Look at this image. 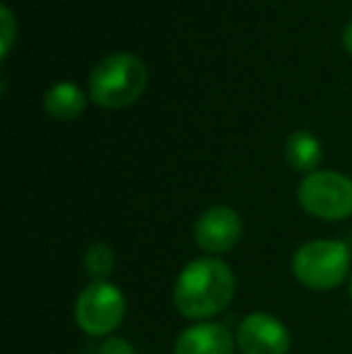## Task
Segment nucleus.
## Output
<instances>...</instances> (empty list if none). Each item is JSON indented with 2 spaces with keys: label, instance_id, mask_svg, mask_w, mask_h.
<instances>
[{
  "label": "nucleus",
  "instance_id": "1a4fd4ad",
  "mask_svg": "<svg viewBox=\"0 0 352 354\" xmlns=\"http://www.w3.org/2000/svg\"><path fill=\"white\" fill-rule=\"evenodd\" d=\"M87 106V97L75 82H56L44 94V109L51 118L58 121H73Z\"/></svg>",
  "mask_w": 352,
  "mask_h": 354
},
{
  "label": "nucleus",
  "instance_id": "6e6552de",
  "mask_svg": "<svg viewBox=\"0 0 352 354\" xmlns=\"http://www.w3.org/2000/svg\"><path fill=\"white\" fill-rule=\"evenodd\" d=\"M237 337L230 328L215 321L191 326L176 337L174 354H234Z\"/></svg>",
  "mask_w": 352,
  "mask_h": 354
},
{
  "label": "nucleus",
  "instance_id": "9d476101",
  "mask_svg": "<svg viewBox=\"0 0 352 354\" xmlns=\"http://www.w3.org/2000/svg\"><path fill=\"white\" fill-rule=\"evenodd\" d=\"M321 157H324V152H321V142L316 140L314 133L295 131L285 140V159L297 171L314 174L321 164Z\"/></svg>",
  "mask_w": 352,
  "mask_h": 354
},
{
  "label": "nucleus",
  "instance_id": "f257e3e1",
  "mask_svg": "<svg viewBox=\"0 0 352 354\" xmlns=\"http://www.w3.org/2000/svg\"><path fill=\"white\" fill-rule=\"evenodd\" d=\"M234 272L220 258H196L174 284V306L183 318L205 321L230 306L234 297Z\"/></svg>",
  "mask_w": 352,
  "mask_h": 354
},
{
  "label": "nucleus",
  "instance_id": "2eb2a0df",
  "mask_svg": "<svg viewBox=\"0 0 352 354\" xmlns=\"http://www.w3.org/2000/svg\"><path fill=\"white\" fill-rule=\"evenodd\" d=\"M350 294H352V277H350Z\"/></svg>",
  "mask_w": 352,
  "mask_h": 354
},
{
  "label": "nucleus",
  "instance_id": "ddd939ff",
  "mask_svg": "<svg viewBox=\"0 0 352 354\" xmlns=\"http://www.w3.org/2000/svg\"><path fill=\"white\" fill-rule=\"evenodd\" d=\"M97 354H136V350L131 347V342L123 340V337H109L102 342Z\"/></svg>",
  "mask_w": 352,
  "mask_h": 354
},
{
  "label": "nucleus",
  "instance_id": "7ed1b4c3",
  "mask_svg": "<svg viewBox=\"0 0 352 354\" xmlns=\"http://www.w3.org/2000/svg\"><path fill=\"white\" fill-rule=\"evenodd\" d=\"M350 270V248L333 239H316L297 248L292 272L304 287L326 292L345 282Z\"/></svg>",
  "mask_w": 352,
  "mask_h": 354
},
{
  "label": "nucleus",
  "instance_id": "20e7f679",
  "mask_svg": "<svg viewBox=\"0 0 352 354\" xmlns=\"http://www.w3.org/2000/svg\"><path fill=\"white\" fill-rule=\"evenodd\" d=\"M299 205L324 222H340L352 214V178L340 171H314L297 188Z\"/></svg>",
  "mask_w": 352,
  "mask_h": 354
},
{
  "label": "nucleus",
  "instance_id": "423d86ee",
  "mask_svg": "<svg viewBox=\"0 0 352 354\" xmlns=\"http://www.w3.org/2000/svg\"><path fill=\"white\" fill-rule=\"evenodd\" d=\"M241 234H244L241 217L227 205L207 207L193 224V239L201 246V251L210 256L232 251L239 243Z\"/></svg>",
  "mask_w": 352,
  "mask_h": 354
},
{
  "label": "nucleus",
  "instance_id": "f03ea898",
  "mask_svg": "<svg viewBox=\"0 0 352 354\" xmlns=\"http://www.w3.org/2000/svg\"><path fill=\"white\" fill-rule=\"evenodd\" d=\"M147 87V68L136 53H109L89 75V99L102 109H126Z\"/></svg>",
  "mask_w": 352,
  "mask_h": 354
},
{
  "label": "nucleus",
  "instance_id": "9b49d317",
  "mask_svg": "<svg viewBox=\"0 0 352 354\" xmlns=\"http://www.w3.org/2000/svg\"><path fill=\"white\" fill-rule=\"evenodd\" d=\"M113 266H116V256H113L111 246H106V243H92V246L87 248L85 270L94 277V280L106 277L109 272L113 270Z\"/></svg>",
  "mask_w": 352,
  "mask_h": 354
},
{
  "label": "nucleus",
  "instance_id": "4468645a",
  "mask_svg": "<svg viewBox=\"0 0 352 354\" xmlns=\"http://www.w3.org/2000/svg\"><path fill=\"white\" fill-rule=\"evenodd\" d=\"M343 46H345V51L352 53V22L343 29Z\"/></svg>",
  "mask_w": 352,
  "mask_h": 354
},
{
  "label": "nucleus",
  "instance_id": "39448f33",
  "mask_svg": "<svg viewBox=\"0 0 352 354\" xmlns=\"http://www.w3.org/2000/svg\"><path fill=\"white\" fill-rule=\"evenodd\" d=\"M126 299L111 282L94 280L75 301V321L87 335H109L123 321Z\"/></svg>",
  "mask_w": 352,
  "mask_h": 354
},
{
  "label": "nucleus",
  "instance_id": "f8f14e48",
  "mask_svg": "<svg viewBox=\"0 0 352 354\" xmlns=\"http://www.w3.org/2000/svg\"><path fill=\"white\" fill-rule=\"evenodd\" d=\"M15 39H17V17H15L8 5H3L0 8V41H3V53L0 56H3V61L12 51Z\"/></svg>",
  "mask_w": 352,
  "mask_h": 354
},
{
  "label": "nucleus",
  "instance_id": "0eeeda50",
  "mask_svg": "<svg viewBox=\"0 0 352 354\" xmlns=\"http://www.w3.org/2000/svg\"><path fill=\"white\" fill-rule=\"evenodd\" d=\"M290 345V330L270 313L256 311L237 328V347L241 354H287Z\"/></svg>",
  "mask_w": 352,
  "mask_h": 354
}]
</instances>
